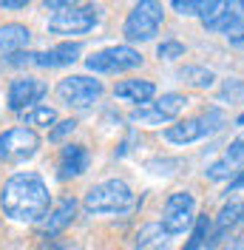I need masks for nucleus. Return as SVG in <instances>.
Here are the masks:
<instances>
[{"label":"nucleus","instance_id":"26","mask_svg":"<svg viewBox=\"0 0 244 250\" xmlns=\"http://www.w3.org/2000/svg\"><path fill=\"white\" fill-rule=\"evenodd\" d=\"M77 131V120H57V125L48 131V142H62Z\"/></svg>","mask_w":244,"mask_h":250},{"label":"nucleus","instance_id":"14","mask_svg":"<svg viewBox=\"0 0 244 250\" xmlns=\"http://www.w3.org/2000/svg\"><path fill=\"white\" fill-rule=\"evenodd\" d=\"M242 168H244V134L230 142L227 151H224V156L216 159L213 165L204 171V176H207L210 182H230Z\"/></svg>","mask_w":244,"mask_h":250},{"label":"nucleus","instance_id":"5","mask_svg":"<svg viewBox=\"0 0 244 250\" xmlns=\"http://www.w3.org/2000/svg\"><path fill=\"white\" fill-rule=\"evenodd\" d=\"M102 9L94 3H71L68 9H62L48 20V31L57 37H80L94 31V26L100 23Z\"/></svg>","mask_w":244,"mask_h":250},{"label":"nucleus","instance_id":"23","mask_svg":"<svg viewBox=\"0 0 244 250\" xmlns=\"http://www.w3.org/2000/svg\"><path fill=\"white\" fill-rule=\"evenodd\" d=\"M210 225H213L210 216H196L193 228H190V239L184 242L182 250H202L204 248V242H207V236H210Z\"/></svg>","mask_w":244,"mask_h":250},{"label":"nucleus","instance_id":"31","mask_svg":"<svg viewBox=\"0 0 244 250\" xmlns=\"http://www.w3.org/2000/svg\"><path fill=\"white\" fill-rule=\"evenodd\" d=\"M68 6H71L68 0H46V3H43V9H46V12H54V15L62 12V9H68Z\"/></svg>","mask_w":244,"mask_h":250},{"label":"nucleus","instance_id":"13","mask_svg":"<svg viewBox=\"0 0 244 250\" xmlns=\"http://www.w3.org/2000/svg\"><path fill=\"white\" fill-rule=\"evenodd\" d=\"M242 210H244V202H239V199H233V202L224 205V208L219 210V216L213 219V225H210V236H207L204 248L207 250L222 248L230 239V233L242 225Z\"/></svg>","mask_w":244,"mask_h":250},{"label":"nucleus","instance_id":"12","mask_svg":"<svg viewBox=\"0 0 244 250\" xmlns=\"http://www.w3.org/2000/svg\"><path fill=\"white\" fill-rule=\"evenodd\" d=\"M77 199L74 196H62L60 202L51 205V210H48V216L37 225V230H40V239H57V236L65 230V228H71L77 219Z\"/></svg>","mask_w":244,"mask_h":250},{"label":"nucleus","instance_id":"16","mask_svg":"<svg viewBox=\"0 0 244 250\" xmlns=\"http://www.w3.org/2000/svg\"><path fill=\"white\" fill-rule=\"evenodd\" d=\"M80 54H82V46L65 40L48 51H34V65L37 68H65V65H74L80 60Z\"/></svg>","mask_w":244,"mask_h":250},{"label":"nucleus","instance_id":"22","mask_svg":"<svg viewBox=\"0 0 244 250\" xmlns=\"http://www.w3.org/2000/svg\"><path fill=\"white\" fill-rule=\"evenodd\" d=\"M179 80L190 88H210L216 83L213 68H204V65H184L179 68Z\"/></svg>","mask_w":244,"mask_h":250},{"label":"nucleus","instance_id":"15","mask_svg":"<svg viewBox=\"0 0 244 250\" xmlns=\"http://www.w3.org/2000/svg\"><path fill=\"white\" fill-rule=\"evenodd\" d=\"M91 165V154L85 145H62L60 156H57V179L60 182H68V179H77L88 171Z\"/></svg>","mask_w":244,"mask_h":250},{"label":"nucleus","instance_id":"19","mask_svg":"<svg viewBox=\"0 0 244 250\" xmlns=\"http://www.w3.org/2000/svg\"><path fill=\"white\" fill-rule=\"evenodd\" d=\"M134 250H170V236L162 230L159 222H148L134 236Z\"/></svg>","mask_w":244,"mask_h":250},{"label":"nucleus","instance_id":"6","mask_svg":"<svg viewBox=\"0 0 244 250\" xmlns=\"http://www.w3.org/2000/svg\"><path fill=\"white\" fill-rule=\"evenodd\" d=\"M184 105H187V97H184V94L168 91V94H162V97H156V100H151V103L134 108L128 114V123L131 125H148V128L168 125L182 114Z\"/></svg>","mask_w":244,"mask_h":250},{"label":"nucleus","instance_id":"32","mask_svg":"<svg viewBox=\"0 0 244 250\" xmlns=\"http://www.w3.org/2000/svg\"><path fill=\"white\" fill-rule=\"evenodd\" d=\"M40 250H71V248H68L65 242H60V239H43Z\"/></svg>","mask_w":244,"mask_h":250},{"label":"nucleus","instance_id":"24","mask_svg":"<svg viewBox=\"0 0 244 250\" xmlns=\"http://www.w3.org/2000/svg\"><path fill=\"white\" fill-rule=\"evenodd\" d=\"M244 100V80L230 77L224 80V85L219 88V103H227V105H236Z\"/></svg>","mask_w":244,"mask_h":250},{"label":"nucleus","instance_id":"35","mask_svg":"<svg viewBox=\"0 0 244 250\" xmlns=\"http://www.w3.org/2000/svg\"><path fill=\"white\" fill-rule=\"evenodd\" d=\"M236 125H239V128H244V114H239V120H236Z\"/></svg>","mask_w":244,"mask_h":250},{"label":"nucleus","instance_id":"1","mask_svg":"<svg viewBox=\"0 0 244 250\" xmlns=\"http://www.w3.org/2000/svg\"><path fill=\"white\" fill-rule=\"evenodd\" d=\"M3 216L17 225H40L51 210V190L37 171L12 173L0 190Z\"/></svg>","mask_w":244,"mask_h":250},{"label":"nucleus","instance_id":"17","mask_svg":"<svg viewBox=\"0 0 244 250\" xmlns=\"http://www.w3.org/2000/svg\"><path fill=\"white\" fill-rule=\"evenodd\" d=\"M31 43V31L23 23H6L0 26V60L12 57L17 51H29Z\"/></svg>","mask_w":244,"mask_h":250},{"label":"nucleus","instance_id":"4","mask_svg":"<svg viewBox=\"0 0 244 250\" xmlns=\"http://www.w3.org/2000/svg\"><path fill=\"white\" fill-rule=\"evenodd\" d=\"M162 20H165V9L162 3H153V0H139L137 6L128 12L125 23H122V34L128 43H148L153 40L159 29H162Z\"/></svg>","mask_w":244,"mask_h":250},{"label":"nucleus","instance_id":"25","mask_svg":"<svg viewBox=\"0 0 244 250\" xmlns=\"http://www.w3.org/2000/svg\"><path fill=\"white\" fill-rule=\"evenodd\" d=\"M156 57L159 60H179V57H184V43H179V40H162L156 46Z\"/></svg>","mask_w":244,"mask_h":250},{"label":"nucleus","instance_id":"18","mask_svg":"<svg viewBox=\"0 0 244 250\" xmlns=\"http://www.w3.org/2000/svg\"><path fill=\"white\" fill-rule=\"evenodd\" d=\"M114 97L125 100V103H134L139 108V105L151 103L153 97H156V85H153L151 80H122L114 88Z\"/></svg>","mask_w":244,"mask_h":250},{"label":"nucleus","instance_id":"33","mask_svg":"<svg viewBox=\"0 0 244 250\" xmlns=\"http://www.w3.org/2000/svg\"><path fill=\"white\" fill-rule=\"evenodd\" d=\"M29 6V0H0V9H26Z\"/></svg>","mask_w":244,"mask_h":250},{"label":"nucleus","instance_id":"29","mask_svg":"<svg viewBox=\"0 0 244 250\" xmlns=\"http://www.w3.org/2000/svg\"><path fill=\"white\" fill-rule=\"evenodd\" d=\"M239 190H244V168L227 182V196L230 193H239Z\"/></svg>","mask_w":244,"mask_h":250},{"label":"nucleus","instance_id":"2","mask_svg":"<svg viewBox=\"0 0 244 250\" xmlns=\"http://www.w3.org/2000/svg\"><path fill=\"white\" fill-rule=\"evenodd\" d=\"M137 208V196L125 179H105L88 188L82 196V210L88 216H122Z\"/></svg>","mask_w":244,"mask_h":250},{"label":"nucleus","instance_id":"27","mask_svg":"<svg viewBox=\"0 0 244 250\" xmlns=\"http://www.w3.org/2000/svg\"><path fill=\"white\" fill-rule=\"evenodd\" d=\"M3 65H9V68L34 65V51H17V54H12V57H3Z\"/></svg>","mask_w":244,"mask_h":250},{"label":"nucleus","instance_id":"20","mask_svg":"<svg viewBox=\"0 0 244 250\" xmlns=\"http://www.w3.org/2000/svg\"><path fill=\"white\" fill-rule=\"evenodd\" d=\"M207 31H216V34H230L236 29H244V12H233L230 3H222V9L216 12L213 20L204 23Z\"/></svg>","mask_w":244,"mask_h":250},{"label":"nucleus","instance_id":"28","mask_svg":"<svg viewBox=\"0 0 244 250\" xmlns=\"http://www.w3.org/2000/svg\"><path fill=\"white\" fill-rule=\"evenodd\" d=\"M202 6H204V3H193V0H173V3H170V9H176V12H179V15H202Z\"/></svg>","mask_w":244,"mask_h":250},{"label":"nucleus","instance_id":"11","mask_svg":"<svg viewBox=\"0 0 244 250\" xmlns=\"http://www.w3.org/2000/svg\"><path fill=\"white\" fill-rule=\"evenodd\" d=\"M48 94V83L40 77H17L6 88V108L20 114V111L40 105V100Z\"/></svg>","mask_w":244,"mask_h":250},{"label":"nucleus","instance_id":"7","mask_svg":"<svg viewBox=\"0 0 244 250\" xmlns=\"http://www.w3.org/2000/svg\"><path fill=\"white\" fill-rule=\"evenodd\" d=\"M40 134L31 131L26 125H15V128H6L0 134V162L6 165H20V162H29L31 156L40 151Z\"/></svg>","mask_w":244,"mask_h":250},{"label":"nucleus","instance_id":"10","mask_svg":"<svg viewBox=\"0 0 244 250\" xmlns=\"http://www.w3.org/2000/svg\"><path fill=\"white\" fill-rule=\"evenodd\" d=\"M102 91H105L102 83L88 77V74H71V77L57 83V97L68 108H88L102 97Z\"/></svg>","mask_w":244,"mask_h":250},{"label":"nucleus","instance_id":"36","mask_svg":"<svg viewBox=\"0 0 244 250\" xmlns=\"http://www.w3.org/2000/svg\"><path fill=\"white\" fill-rule=\"evenodd\" d=\"M239 9H244V0H242V3H239Z\"/></svg>","mask_w":244,"mask_h":250},{"label":"nucleus","instance_id":"9","mask_svg":"<svg viewBox=\"0 0 244 250\" xmlns=\"http://www.w3.org/2000/svg\"><path fill=\"white\" fill-rule=\"evenodd\" d=\"M196 222V196L190 190H176L165 199L162 208V230L168 236H179L184 230H190Z\"/></svg>","mask_w":244,"mask_h":250},{"label":"nucleus","instance_id":"8","mask_svg":"<svg viewBox=\"0 0 244 250\" xmlns=\"http://www.w3.org/2000/svg\"><path fill=\"white\" fill-rule=\"evenodd\" d=\"M142 65V54L134 46H108L85 57V68L94 74H125Z\"/></svg>","mask_w":244,"mask_h":250},{"label":"nucleus","instance_id":"30","mask_svg":"<svg viewBox=\"0 0 244 250\" xmlns=\"http://www.w3.org/2000/svg\"><path fill=\"white\" fill-rule=\"evenodd\" d=\"M227 43H230L233 48H242V51H244V29L230 31V34H227Z\"/></svg>","mask_w":244,"mask_h":250},{"label":"nucleus","instance_id":"3","mask_svg":"<svg viewBox=\"0 0 244 250\" xmlns=\"http://www.w3.org/2000/svg\"><path fill=\"white\" fill-rule=\"evenodd\" d=\"M224 125H227L224 111L210 105V108H204L202 114H196V117H187V120H179V123L168 125V128H165V140H168L170 145H190V142L207 140V137L219 134Z\"/></svg>","mask_w":244,"mask_h":250},{"label":"nucleus","instance_id":"21","mask_svg":"<svg viewBox=\"0 0 244 250\" xmlns=\"http://www.w3.org/2000/svg\"><path fill=\"white\" fill-rule=\"evenodd\" d=\"M20 120H23V125L26 128H31V131H37V128H54L57 125V111L51 108V105H31V108H26V111H20L17 114Z\"/></svg>","mask_w":244,"mask_h":250},{"label":"nucleus","instance_id":"34","mask_svg":"<svg viewBox=\"0 0 244 250\" xmlns=\"http://www.w3.org/2000/svg\"><path fill=\"white\" fill-rule=\"evenodd\" d=\"M224 250H244V236H233Z\"/></svg>","mask_w":244,"mask_h":250}]
</instances>
